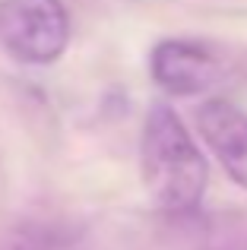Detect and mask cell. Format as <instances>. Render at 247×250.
<instances>
[{
    "label": "cell",
    "mask_w": 247,
    "mask_h": 250,
    "mask_svg": "<svg viewBox=\"0 0 247 250\" xmlns=\"http://www.w3.org/2000/svg\"><path fill=\"white\" fill-rule=\"evenodd\" d=\"M193 124L225 174L247 190V111L228 98H206L193 114Z\"/></svg>",
    "instance_id": "277c9868"
},
{
    "label": "cell",
    "mask_w": 247,
    "mask_h": 250,
    "mask_svg": "<svg viewBox=\"0 0 247 250\" xmlns=\"http://www.w3.org/2000/svg\"><path fill=\"white\" fill-rule=\"evenodd\" d=\"M149 73L168 95L190 98L219 83V57L190 38H168L152 48Z\"/></svg>",
    "instance_id": "3957f363"
},
{
    "label": "cell",
    "mask_w": 247,
    "mask_h": 250,
    "mask_svg": "<svg viewBox=\"0 0 247 250\" xmlns=\"http://www.w3.org/2000/svg\"><path fill=\"white\" fill-rule=\"evenodd\" d=\"M140 168L152 203L171 215L193 212L209 187L206 155L171 104L149 108L140 140Z\"/></svg>",
    "instance_id": "6da1fadb"
},
{
    "label": "cell",
    "mask_w": 247,
    "mask_h": 250,
    "mask_svg": "<svg viewBox=\"0 0 247 250\" xmlns=\"http://www.w3.org/2000/svg\"><path fill=\"white\" fill-rule=\"evenodd\" d=\"M0 44L29 67H48L70 44V13L63 0H3Z\"/></svg>",
    "instance_id": "7a4b0ae2"
}]
</instances>
